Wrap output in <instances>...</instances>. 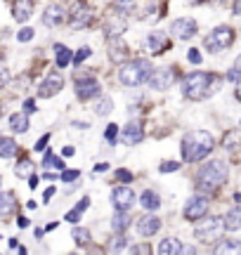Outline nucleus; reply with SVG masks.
Listing matches in <instances>:
<instances>
[{"label": "nucleus", "mask_w": 241, "mask_h": 255, "mask_svg": "<svg viewBox=\"0 0 241 255\" xmlns=\"http://www.w3.org/2000/svg\"><path fill=\"white\" fill-rule=\"evenodd\" d=\"M182 158L185 163H199L215 149V139L206 130H192L182 137Z\"/></svg>", "instance_id": "nucleus-1"}, {"label": "nucleus", "mask_w": 241, "mask_h": 255, "mask_svg": "<svg viewBox=\"0 0 241 255\" xmlns=\"http://www.w3.org/2000/svg\"><path fill=\"white\" fill-rule=\"evenodd\" d=\"M220 78L213 76V73H206V71H194L189 73L185 78V85H182V90H185V97L189 100H204L206 95H211L220 88Z\"/></svg>", "instance_id": "nucleus-2"}, {"label": "nucleus", "mask_w": 241, "mask_h": 255, "mask_svg": "<svg viewBox=\"0 0 241 255\" xmlns=\"http://www.w3.org/2000/svg\"><path fill=\"white\" fill-rule=\"evenodd\" d=\"M227 175H230V170H227V163L225 161H211L208 165H204L201 170H199V175H196V189L199 191H218L220 187H223L225 182H227Z\"/></svg>", "instance_id": "nucleus-3"}, {"label": "nucleus", "mask_w": 241, "mask_h": 255, "mask_svg": "<svg viewBox=\"0 0 241 255\" xmlns=\"http://www.w3.org/2000/svg\"><path fill=\"white\" fill-rule=\"evenodd\" d=\"M151 64L147 62V59H132V62H128L123 69H120V83L123 85H139V83L149 81V76H151Z\"/></svg>", "instance_id": "nucleus-4"}, {"label": "nucleus", "mask_w": 241, "mask_h": 255, "mask_svg": "<svg viewBox=\"0 0 241 255\" xmlns=\"http://www.w3.org/2000/svg\"><path fill=\"white\" fill-rule=\"evenodd\" d=\"M234 43V28L232 26H218L213 28V33H208L204 40V47L208 52H220Z\"/></svg>", "instance_id": "nucleus-5"}, {"label": "nucleus", "mask_w": 241, "mask_h": 255, "mask_svg": "<svg viewBox=\"0 0 241 255\" xmlns=\"http://www.w3.org/2000/svg\"><path fill=\"white\" fill-rule=\"evenodd\" d=\"M223 218H208L204 222H199L194 229V237L199 241H204V244H211V241H218V237L223 234Z\"/></svg>", "instance_id": "nucleus-6"}, {"label": "nucleus", "mask_w": 241, "mask_h": 255, "mask_svg": "<svg viewBox=\"0 0 241 255\" xmlns=\"http://www.w3.org/2000/svg\"><path fill=\"white\" fill-rule=\"evenodd\" d=\"M132 203H135V191L130 187L120 184V187H116L112 191V206L116 208V213H128L132 208Z\"/></svg>", "instance_id": "nucleus-7"}, {"label": "nucleus", "mask_w": 241, "mask_h": 255, "mask_svg": "<svg viewBox=\"0 0 241 255\" xmlns=\"http://www.w3.org/2000/svg\"><path fill=\"white\" fill-rule=\"evenodd\" d=\"M208 213V199L206 196H194V199L187 201L185 206V218L189 222H196V220H201Z\"/></svg>", "instance_id": "nucleus-8"}, {"label": "nucleus", "mask_w": 241, "mask_h": 255, "mask_svg": "<svg viewBox=\"0 0 241 255\" xmlns=\"http://www.w3.org/2000/svg\"><path fill=\"white\" fill-rule=\"evenodd\" d=\"M175 81V71L173 69H156V71L149 76V85L154 90H168Z\"/></svg>", "instance_id": "nucleus-9"}, {"label": "nucleus", "mask_w": 241, "mask_h": 255, "mask_svg": "<svg viewBox=\"0 0 241 255\" xmlns=\"http://www.w3.org/2000/svg\"><path fill=\"white\" fill-rule=\"evenodd\" d=\"M196 28H199V24H196L194 19L182 17V19H175V21L170 24V33H175L177 38L187 40V38H192L196 33Z\"/></svg>", "instance_id": "nucleus-10"}, {"label": "nucleus", "mask_w": 241, "mask_h": 255, "mask_svg": "<svg viewBox=\"0 0 241 255\" xmlns=\"http://www.w3.org/2000/svg\"><path fill=\"white\" fill-rule=\"evenodd\" d=\"M64 88V78L59 76V73H50L45 81L38 85V97H52L57 92Z\"/></svg>", "instance_id": "nucleus-11"}, {"label": "nucleus", "mask_w": 241, "mask_h": 255, "mask_svg": "<svg viewBox=\"0 0 241 255\" xmlns=\"http://www.w3.org/2000/svg\"><path fill=\"white\" fill-rule=\"evenodd\" d=\"M93 21V9L88 7L85 2H76L71 9V26L74 28H83Z\"/></svg>", "instance_id": "nucleus-12"}, {"label": "nucleus", "mask_w": 241, "mask_h": 255, "mask_svg": "<svg viewBox=\"0 0 241 255\" xmlns=\"http://www.w3.org/2000/svg\"><path fill=\"white\" fill-rule=\"evenodd\" d=\"M170 45H173V43H170V38H168L163 31H154V33H149V38H147V47L151 55H163Z\"/></svg>", "instance_id": "nucleus-13"}, {"label": "nucleus", "mask_w": 241, "mask_h": 255, "mask_svg": "<svg viewBox=\"0 0 241 255\" xmlns=\"http://www.w3.org/2000/svg\"><path fill=\"white\" fill-rule=\"evenodd\" d=\"M76 95H78V100H93L100 95V85L95 78H78L76 81Z\"/></svg>", "instance_id": "nucleus-14"}, {"label": "nucleus", "mask_w": 241, "mask_h": 255, "mask_svg": "<svg viewBox=\"0 0 241 255\" xmlns=\"http://www.w3.org/2000/svg\"><path fill=\"white\" fill-rule=\"evenodd\" d=\"M64 21V7L62 5H57V2H52V5H47L45 7V14H43V24L50 28L59 26Z\"/></svg>", "instance_id": "nucleus-15"}, {"label": "nucleus", "mask_w": 241, "mask_h": 255, "mask_svg": "<svg viewBox=\"0 0 241 255\" xmlns=\"http://www.w3.org/2000/svg\"><path fill=\"white\" fill-rule=\"evenodd\" d=\"M123 31H125V17H123V14H112V17L107 19V24H104L107 38H114V40H116Z\"/></svg>", "instance_id": "nucleus-16"}, {"label": "nucleus", "mask_w": 241, "mask_h": 255, "mask_svg": "<svg viewBox=\"0 0 241 255\" xmlns=\"http://www.w3.org/2000/svg\"><path fill=\"white\" fill-rule=\"evenodd\" d=\"M14 208H17V203H14V194L12 191H0V222H5L14 215Z\"/></svg>", "instance_id": "nucleus-17"}, {"label": "nucleus", "mask_w": 241, "mask_h": 255, "mask_svg": "<svg viewBox=\"0 0 241 255\" xmlns=\"http://www.w3.org/2000/svg\"><path fill=\"white\" fill-rule=\"evenodd\" d=\"M158 229H161V220L156 215H144V218L137 222V232L142 237H154Z\"/></svg>", "instance_id": "nucleus-18"}, {"label": "nucleus", "mask_w": 241, "mask_h": 255, "mask_svg": "<svg viewBox=\"0 0 241 255\" xmlns=\"http://www.w3.org/2000/svg\"><path fill=\"white\" fill-rule=\"evenodd\" d=\"M213 255H241V241L239 239H223L213 248Z\"/></svg>", "instance_id": "nucleus-19"}, {"label": "nucleus", "mask_w": 241, "mask_h": 255, "mask_svg": "<svg viewBox=\"0 0 241 255\" xmlns=\"http://www.w3.org/2000/svg\"><path fill=\"white\" fill-rule=\"evenodd\" d=\"M142 137H144V132H142V126L139 123H128V126L123 128V144H137V142H142Z\"/></svg>", "instance_id": "nucleus-20"}, {"label": "nucleus", "mask_w": 241, "mask_h": 255, "mask_svg": "<svg viewBox=\"0 0 241 255\" xmlns=\"http://www.w3.org/2000/svg\"><path fill=\"white\" fill-rule=\"evenodd\" d=\"M12 14L17 21H28V17L33 14V0H14Z\"/></svg>", "instance_id": "nucleus-21"}, {"label": "nucleus", "mask_w": 241, "mask_h": 255, "mask_svg": "<svg viewBox=\"0 0 241 255\" xmlns=\"http://www.w3.org/2000/svg\"><path fill=\"white\" fill-rule=\"evenodd\" d=\"M109 59H112V62H116V64L128 62V59H130L128 45H125V43H120L119 38H116V40H114V45L109 47Z\"/></svg>", "instance_id": "nucleus-22"}, {"label": "nucleus", "mask_w": 241, "mask_h": 255, "mask_svg": "<svg viewBox=\"0 0 241 255\" xmlns=\"http://www.w3.org/2000/svg\"><path fill=\"white\" fill-rule=\"evenodd\" d=\"M223 225L227 232H237L241 229V206H234L232 210H227V215L223 218Z\"/></svg>", "instance_id": "nucleus-23"}, {"label": "nucleus", "mask_w": 241, "mask_h": 255, "mask_svg": "<svg viewBox=\"0 0 241 255\" xmlns=\"http://www.w3.org/2000/svg\"><path fill=\"white\" fill-rule=\"evenodd\" d=\"M180 251H182V244L173 237L163 239L161 246H158V255H180Z\"/></svg>", "instance_id": "nucleus-24"}, {"label": "nucleus", "mask_w": 241, "mask_h": 255, "mask_svg": "<svg viewBox=\"0 0 241 255\" xmlns=\"http://www.w3.org/2000/svg\"><path fill=\"white\" fill-rule=\"evenodd\" d=\"M139 203H142V208H144V210H158V208H161V196H158L156 191L147 189L144 194H142Z\"/></svg>", "instance_id": "nucleus-25"}, {"label": "nucleus", "mask_w": 241, "mask_h": 255, "mask_svg": "<svg viewBox=\"0 0 241 255\" xmlns=\"http://www.w3.org/2000/svg\"><path fill=\"white\" fill-rule=\"evenodd\" d=\"M17 151L19 146L12 137H0V158H12V156H17Z\"/></svg>", "instance_id": "nucleus-26"}, {"label": "nucleus", "mask_w": 241, "mask_h": 255, "mask_svg": "<svg viewBox=\"0 0 241 255\" xmlns=\"http://www.w3.org/2000/svg\"><path fill=\"white\" fill-rule=\"evenodd\" d=\"M55 59H57V66H59V69H66L74 57H71V50H69V47L59 43V45H55Z\"/></svg>", "instance_id": "nucleus-27"}, {"label": "nucleus", "mask_w": 241, "mask_h": 255, "mask_svg": "<svg viewBox=\"0 0 241 255\" xmlns=\"http://www.w3.org/2000/svg\"><path fill=\"white\" fill-rule=\"evenodd\" d=\"M9 128H12L14 132H26L28 130V116L26 114H14V116H9Z\"/></svg>", "instance_id": "nucleus-28"}, {"label": "nucleus", "mask_w": 241, "mask_h": 255, "mask_svg": "<svg viewBox=\"0 0 241 255\" xmlns=\"http://www.w3.org/2000/svg\"><path fill=\"white\" fill-rule=\"evenodd\" d=\"M88 206H90V199L85 196V199H81V203H78L74 210H69V213H66V222H78L81 215H83V210L88 208Z\"/></svg>", "instance_id": "nucleus-29"}, {"label": "nucleus", "mask_w": 241, "mask_h": 255, "mask_svg": "<svg viewBox=\"0 0 241 255\" xmlns=\"http://www.w3.org/2000/svg\"><path fill=\"white\" fill-rule=\"evenodd\" d=\"M241 144V130H230V132H225L223 137V146L225 149H234V146Z\"/></svg>", "instance_id": "nucleus-30"}, {"label": "nucleus", "mask_w": 241, "mask_h": 255, "mask_svg": "<svg viewBox=\"0 0 241 255\" xmlns=\"http://www.w3.org/2000/svg\"><path fill=\"white\" fill-rule=\"evenodd\" d=\"M112 227H114V232H125V229L130 227L128 213H116L114 220H112Z\"/></svg>", "instance_id": "nucleus-31"}, {"label": "nucleus", "mask_w": 241, "mask_h": 255, "mask_svg": "<svg viewBox=\"0 0 241 255\" xmlns=\"http://www.w3.org/2000/svg\"><path fill=\"white\" fill-rule=\"evenodd\" d=\"M112 109H114V102L109 100V97H100L97 104H95V114H97V116H109Z\"/></svg>", "instance_id": "nucleus-32"}, {"label": "nucleus", "mask_w": 241, "mask_h": 255, "mask_svg": "<svg viewBox=\"0 0 241 255\" xmlns=\"http://www.w3.org/2000/svg\"><path fill=\"white\" fill-rule=\"evenodd\" d=\"M71 237H74V241L78 244V246H88V244H90V232L83 229V227H74Z\"/></svg>", "instance_id": "nucleus-33"}, {"label": "nucleus", "mask_w": 241, "mask_h": 255, "mask_svg": "<svg viewBox=\"0 0 241 255\" xmlns=\"http://www.w3.org/2000/svg\"><path fill=\"white\" fill-rule=\"evenodd\" d=\"M135 2H137V0H114V9H116L119 14H123V17H125V14H130V12H132Z\"/></svg>", "instance_id": "nucleus-34"}, {"label": "nucleus", "mask_w": 241, "mask_h": 255, "mask_svg": "<svg viewBox=\"0 0 241 255\" xmlns=\"http://www.w3.org/2000/svg\"><path fill=\"white\" fill-rule=\"evenodd\" d=\"M31 170H33V165H31V161L28 158H21L17 163V168H14V173L19 175V177H26V175H31Z\"/></svg>", "instance_id": "nucleus-35"}, {"label": "nucleus", "mask_w": 241, "mask_h": 255, "mask_svg": "<svg viewBox=\"0 0 241 255\" xmlns=\"http://www.w3.org/2000/svg\"><path fill=\"white\" fill-rule=\"evenodd\" d=\"M43 165H45V168H57V170H64V161H62V158H57V156H52V154H47L45 158H43Z\"/></svg>", "instance_id": "nucleus-36"}, {"label": "nucleus", "mask_w": 241, "mask_h": 255, "mask_svg": "<svg viewBox=\"0 0 241 255\" xmlns=\"http://www.w3.org/2000/svg\"><path fill=\"white\" fill-rule=\"evenodd\" d=\"M90 55H93V50H90L88 45H83V47H81V50H78V52L74 55V64H81L83 59H88Z\"/></svg>", "instance_id": "nucleus-37"}, {"label": "nucleus", "mask_w": 241, "mask_h": 255, "mask_svg": "<svg viewBox=\"0 0 241 255\" xmlns=\"http://www.w3.org/2000/svg\"><path fill=\"white\" fill-rule=\"evenodd\" d=\"M130 255H151V246L149 244H137L130 248Z\"/></svg>", "instance_id": "nucleus-38"}, {"label": "nucleus", "mask_w": 241, "mask_h": 255, "mask_svg": "<svg viewBox=\"0 0 241 255\" xmlns=\"http://www.w3.org/2000/svg\"><path fill=\"white\" fill-rule=\"evenodd\" d=\"M158 170H161V173H175V170H180V163H177V161H163Z\"/></svg>", "instance_id": "nucleus-39"}, {"label": "nucleus", "mask_w": 241, "mask_h": 255, "mask_svg": "<svg viewBox=\"0 0 241 255\" xmlns=\"http://www.w3.org/2000/svg\"><path fill=\"white\" fill-rule=\"evenodd\" d=\"M125 241H128L125 237H116V239H114L112 246H109V248H112V253H120V251L125 248Z\"/></svg>", "instance_id": "nucleus-40"}, {"label": "nucleus", "mask_w": 241, "mask_h": 255, "mask_svg": "<svg viewBox=\"0 0 241 255\" xmlns=\"http://www.w3.org/2000/svg\"><path fill=\"white\" fill-rule=\"evenodd\" d=\"M104 137H107V142H116V137H119V126H107V132H104Z\"/></svg>", "instance_id": "nucleus-41"}, {"label": "nucleus", "mask_w": 241, "mask_h": 255, "mask_svg": "<svg viewBox=\"0 0 241 255\" xmlns=\"http://www.w3.org/2000/svg\"><path fill=\"white\" fill-rule=\"evenodd\" d=\"M31 38H33V28H21V31L17 33V40H19V43H28Z\"/></svg>", "instance_id": "nucleus-42"}, {"label": "nucleus", "mask_w": 241, "mask_h": 255, "mask_svg": "<svg viewBox=\"0 0 241 255\" xmlns=\"http://www.w3.org/2000/svg\"><path fill=\"white\" fill-rule=\"evenodd\" d=\"M116 180H119V182H132V173H130V170L119 168V170H116Z\"/></svg>", "instance_id": "nucleus-43"}, {"label": "nucleus", "mask_w": 241, "mask_h": 255, "mask_svg": "<svg viewBox=\"0 0 241 255\" xmlns=\"http://www.w3.org/2000/svg\"><path fill=\"white\" fill-rule=\"evenodd\" d=\"M78 177H81L78 170H64V173H62V182H74V180H78Z\"/></svg>", "instance_id": "nucleus-44"}, {"label": "nucleus", "mask_w": 241, "mask_h": 255, "mask_svg": "<svg viewBox=\"0 0 241 255\" xmlns=\"http://www.w3.org/2000/svg\"><path fill=\"white\" fill-rule=\"evenodd\" d=\"M187 59L192 64H201V52H199V50H189V52H187Z\"/></svg>", "instance_id": "nucleus-45"}, {"label": "nucleus", "mask_w": 241, "mask_h": 255, "mask_svg": "<svg viewBox=\"0 0 241 255\" xmlns=\"http://www.w3.org/2000/svg\"><path fill=\"white\" fill-rule=\"evenodd\" d=\"M47 142H50V135H43V137H40V139L36 142V146H33V151H43Z\"/></svg>", "instance_id": "nucleus-46"}, {"label": "nucleus", "mask_w": 241, "mask_h": 255, "mask_svg": "<svg viewBox=\"0 0 241 255\" xmlns=\"http://www.w3.org/2000/svg\"><path fill=\"white\" fill-rule=\"evenodd\" d=\"M227 81H232V83H239V81H241V71H237V69H232V71L227 73Z\"/></svg>", "instance_id": "nucleus-47"}, {"label": "nucleus", "mask_w": 241, "mask_h": 255, "mask_svg": "<svg viewBox=\"0 0 241 255\" xmlns=\"http://www.w3.org/2000/svg\"><path fill=\"white\" fill-rule=\"evenodd\" d=\"M7 81H9V71L7 69H0V88L7 85Z\"/></svg>", "instance_id": "nucleus-48"}, {"label": "nucleus", "mask_w": 241, "mask_h": 255, "mask_svg": "<svg viewBox=\"0 0 241 255\" xmlns=\"http://www.w3.org/2000/svg\"><path fill=\"white\" fill-rule=\"evenodd\" d=\"M24 111H26V114H33V111H36V102L26 100V102H24Z\"/></svg>", "instance_id": "nucleus-49"}, {"label": "nucleus", "mask_w": 241, "mask_h": 255, "mask_svg": "<svg viewBox=\"0 0 241 255\" xmlns=\"http://www.w3.org/2000/svg\"><path fill=\"white\" fill-rule=\"evenodd\" d=\"M180 255H196V248H194V246H182Z\"/></svg>", "instance_id": "nucleus-50"}, {"label": "nucleus", "mask_w": 241, "mask_h": 255, "mask_svg": "<svg viewBox=\"0 0 241 255\" xmlns=\"http://www.w3.org/2000/svg\"><path fill=\"white\" fill-rule=\"evenodd\" d=\"M104 170H109V163H97L93 168V173H104Z\"/></svg>", "instance_id": "nucleus-51"}, {"label": "nucleus", "mask_w": 241, "mask_h": 255, "mask_svg": "<svg viewBox=\"0 0 241 255\" xmlns=\"http://www.w3.org/2000/svg\"><path fill=\"white\" fill-rule=\"evenodd\" d=\"M52 194H55V187H50V189L43 194V201H50V199H52Z\"/></svg>", "instance_id": "nucleus-52"}, {"label": "nucleus", "mask_w": 241, "mask_h": 255, "mask_svg": "<svg viewBox=\"0 0 241 255\" xmlns=\"http://www.w3.org/2000/svg\"><path fill=\"white\" fill-rule=\"evenodd\" d=\"M234 14H241V0H234V7H232Z\"/></svg>", "instance_id": "nucleus-53"}, {"label": "nucleus", "mask_w": 241, "mask_h": 255, "mask_svg": "<svg viewBox=\"0 0 241 255\" xmlns=\"http://www.w3.org/2000/svg\"><path fill=\"white\" fill-rule=\"evenodd\" d=\"M38 182H40V180H38L36 175H31V184H28V187H31V189H36V187H38Z\"/></svg>", "instance_id": "nucleus-54"}, {"label": "nucleus", "mask_w": 241, "mask_h": 255, "mask_svg": "<svg viewBox=\"0 0 241 255\" xmlns=\"http://www.w3.org/2000/svg\"><path fill=\"white\" fill-rule=\"evenodd\" d=\"M17 225H19L21 229H24V227H28V220H26V218H19V220H17Z\"/></svg>", "instance_id": "nucleus-55"}, {"label": "nucleus", "mask_w": 241, "mask_h": 255, "mask_svg": "<svg viewBox=\"0 0 241 255\" xmlns=\"http://www.w3.org/2000/svg\"><path fill=\"white\" fill-rule=\"evenodd\" d=\"M64 156H74V146H64V151H62Z\"/></svg>", "instance_id": "nucleus-56"}, {"label": "nucleus", "mask_w": 241, "mask_h": 255, "mask_svg": "<svg viewBox=\"0 0 241 255\" xmlns=\"http://www.w3.org/2000/svg\"><path fill=\"white\" fill-rule=\"evenodd\" d=\"M234 95H237V100H239V102H241V81H239V83H237V92H234Z\"/></svg>", "instance_id": "nucleus-57"}, {"label": "nucleus", "mask_w": 241, "mask_h": 255, "mask_svg": "<svg viewBox=\"0 0 241 255\" xmlns=\"http://www.w3.org/2000/svg\"><path fill=\"white\" fill-rule=\"evenodd\" d=\"M234 69H237V71H241V55L237 57V62H234Z\"/></svg>", "instance_id": "nucleus-58"}, {"label": "nucleus", "mask_w": 241, "mask_h": 255, "mask_svg": "<svg viewBox=\"0 0 241 255\" xmlns=\"http://www.w3.org/2000/svg\"><path fill=\"white\" fill-rule=\"evenodd\" d=\"M19 255H26V248H24V246L19 248Z\"/></svg>", "instance_id": "nucleus-59"}, {"label": "nucleus", "mask_w": 241, "mask_h": 255, "mask_svg": "<svg viewBox=\"0 0 241 255\" xmlns=\"http://www.w3.org/2000/svg\"><path fill=\"white\" fill-rule=\"evenodd\" d=\"M0 182H2V180H0Z\"/></svg>", "instance_id": "nucleus-60"}]
</instances>
